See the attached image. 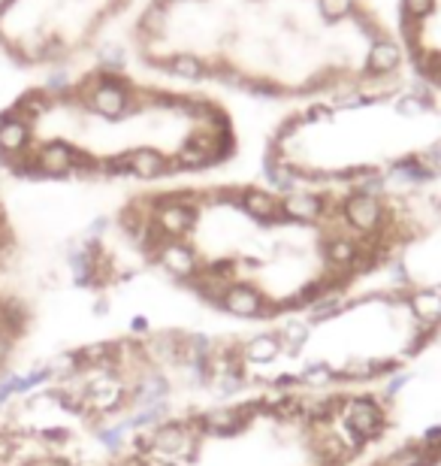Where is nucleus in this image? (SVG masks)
Returning a JSON list of instances; mask_svg holds the SVG:
<instances>
[{"label":"nucleus","mask_w":441,"mask_h":466,"mask_svg":"<svg viewBox=\"0 0 441 466\" xmlns=\"http://www.w3.org/2000/svg\"><path fill=\"white\" fill-rule=\"evenodd\" d=\"M230 330L236 394L387 388L441 346V282L381 279L290 319Z\"/></svg>","instance_id":"39448f33"},{"label":"nucleus","mask_w":441,"mask_h":466,"mask_svg":"<svg viewBox=\"0 0 441 466\" xmlns=\"http://www.w3.org/2000/svg\"><path fill=\"white\" fill-rule=\"evenodd\" d=\"M143 0H0V55L18 70L70 73Z\"/></svg>","instance_id":"6e6552de"},{"label":"nucleus","mask_w":441,"mask_h":466,"mask_svg":"<svg viewBox=\"0 0 441 466\" xmlns=\"http://www.w3.org/2000/svg\"><path fill=\"white\" fill-rule=\"evenodd\" d=\"M239 148L227 100L118 64L49 76L0 113V167L22 182L155 188L205 179Z\"/></svg>","instance_id":"7ed1b4c3"},{"label":"nucleus","mask_w":441,"mask_h":466,"mask_svg":"<svg viewBox=\"0 0 441 466\" xmlns=\"http://www.w3.org/2000/svg\"><path fill=\"white\" fill-rule=\"evenodd\" d=\"M13 379H15V376H0V406H6V403H9V397H15Z\"/></svg>","instance_id":"9b49d317"},{"label":"nucleus","mask_w":441,"mask_h":466,"mask_svg":"<svg viewBox=\"0 0 441 466\" xmlns=\"http://www.w3.org/2000/svg\"><path fill=\"white\" fill-rule=\"evenodd\" d=\"M396 427L390 388L246 390L139 427L97 466H360Z\"/></svg>","instance_id":"20e7f679"},{"label":"nucleus","mask_w":441,"mask_h":466,"mask_svg":"<svg viewBox=\"0 0 441 466\" xmlns=\"http://www.w3.org/2000/svg\"><path fill=\"white\" fill-rule=\"evenodd\" d=\"M13 349H15V339H9L6 333H0V367L13 358Z\"/></svg>","instance_id":"f8f14e48"},{"label":"nucleus","mask_w":441,"mask_h":466,"mask_svg":"<svg viewBox=\"0 0 441 466\" xmlns=\"http://www.w3.org/2000/svg\"><path fill=\"white\" fill-rule=\"evenodd\" d=\"M264 173L308 188H441V95L402 76L294 106L269 127Z\"/></svg>","instance_id":"423d86ee"},{"label":"nucleus","mask_w":441,"mask_h":466,"mask_svg":"<svg viewBox=\"0 0 441 466\" xmlns=\"http://www.w3.org/2000/svg\"><path fill=\"white\" fill-rule=\"evenodd\" d=\"M152 76L269 104H315L406 76L375 0H143L127 25Z\"/></svg>","instance_id":"f03ea898"},{"label":"nucleus","mask_w":441,"mask_h":466,"mask_svg":"<svg viewBox=\"0 0 441 466\" xmlns=\"http://www.w3.org/2000/svg\"><path fill=\"white\" fill-rule=\"evenodd\" d=\"M360 466H441V424L387 440Z\"/></svg>","instance_id":"9d476101"},{"label":"nucleus","mask_w":441,"mask_h":466,"mask_svg":"<svg viewBox=\"0 0 441 466\" xmlns=\"http://www.w3.org/2000/svg\"><path fill=\"white\" fill-rule=\"evenodd\" d=\"M390 25L406 76L441 95V0H396Z\"/></svg>","instance_id":"1a4fd4ad"},{"label":"nucleus","mask_w":441,"mask_h":466,"mask_svg":"<svg viewBox=\"0 0 441 466\" xmlns=\"http://www.w3.org/2000/svg\"><path fill=\"white\" fill-rule=\"evenodd\" d=\"M34 403L76 421L112 451L127 433L187 406L236 394L233 330L136 324L118 337L61 351Z\"/></svg>","instance_id":"0eeeda50"},{"label":"nucleus","mask_w":441,"mask_h":466,"mask_svg":"<svg viewBox=\"0 0 441 466\" xmlns=\"http://www.w3.org/2000/svg\"><path fill=\"white\" fill-rule=\"evenodd\" d=\"M441 233V188H308L187 179L136 188L67 255L73 285L152 282L236 328H260L381 282Z\"/></svg>","instance_id":"f257e3e1"}]
</instances>
